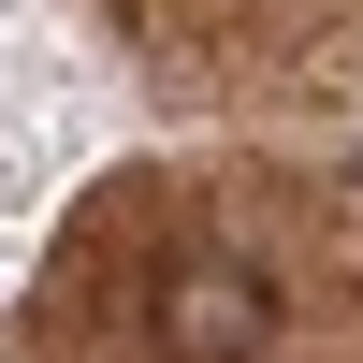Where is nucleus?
Wrapping results in <instances>:
<instances>
[{
    "mask_svg": "<svg viewBox=\"0 0 363 363\" xmlns=\"http://www.w3.org/2000/svg\"><path fill=\"white\" fill-rule=\"evenodd\" d=\"M145 335H160V363H262L277 349V277L262 262H174Z\"/></svg>",
    "mask_w": 363,
    "mask_h": 363,
    "instance_id": "nucleus-1",
    "label": "nucleus"
}]
</instances>
